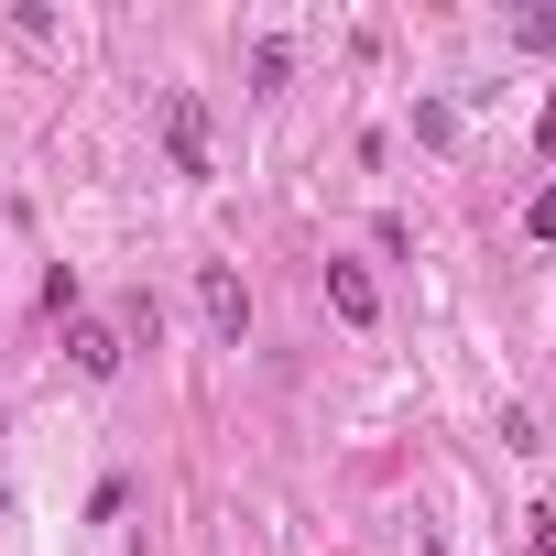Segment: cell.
I'll use <instances>...</instances> for the list:
<instances>
[{
    "label": "cell",
    "instance_id": "obj_2",
    "mask_svg": "<svg viewBox=\"0 0 556 556\" xmlns=\"http://www.w3.org/2000/svg\"><path fill=\"white\" fill-rule=\"evenodd\" d=\"M164 164H175V175H218V164H207V99H197V88L164 99Z\"/></svg>",
    "mask_w": 556,
    "mask_h": 556
},
{
    "label": "cell",
    "instance_id": "obj_6",
    "mask_svg": "<svg viewBox=\"0 0 556 556\" xmlns=\"http://www.w3.org/2000/svg\"><path fill=\"white\" fill-rule=\"evenodd\" d=\"M502 45L513 55H556V0H523V12L502 23Z\"/></svg>",
    "mask_w": 556,
    "mask_h": 556
},
{
    "label": "cell",
    "instance_id": "obj_7",
    "mask_svg": "<svg viewBox=\"0 0 556 556\" xmlns=\"http://www.w3.org/2000/svg\"><path fill=\"white\" fill-rule=\"evenodd\" d=\"M415 142L447 153V142H458V99H415Z\"/></svg>",
    "mask_w": 556,
    "mask_h": 556
},
{
    "label": "cell",
    "instance_id": "obj_9",
    "mask_svg": "<svg viewBox=\"0 0 556 556\" xmlns=\"http://www.w3.org/2000/svg\"><path fill=\"white\" fill-rule=\"evenodd\" d=\"M523 240H556V175L534 186V207H523Z\"/></svg>",
    "mask_w": 556,
    "mask_h": 556
},
{
    "label": "cell",
    "instance_id": "obj_4",
    "mask_svg": "<svg viewBox=\"0 0 556 556\" xmlns=\"http://www.w3.org/2000/svg\"><path fill=\"white\" fill-rule=\"evenodd\" d=\"M66 361H77V382H121L131 339H121V328H99V317H77V328H66Z\"/></svg>",
    "mask_w": 556,
    "mask_h": 556
},
{
    "label": "cell",
    "instance_id": "obj_11",
    "mask_svg": "<svg viewBox=\"0 0 556 556\" xmlns=\"http://www.w3.org/2000/svg\"><path fill=\"white\" fill-rule=\"evenodd\" d=\"M534 523V556H556V513H523Z\"/></svg>",
    "mask_w": 556,
    "mask_h": 556
},
{
    "label": "cell",
    "instance_id": "obj_5",
    "mask_svg": "<svg viewBox=\"0 0 556 556\" xmlns=\"http://www.w3.org/2000/svg\"><path fill=\"white\" fill-rule=\"evenodd\" d=\"M285 77H295V34H262L251 45V99H285Z\"/></svg>",
    "mask_w": 556,
    "mask_h": 556
},
{
    "label": "cell",
    "instance_id": "obj_8",
    "mask_svg": "<svg viewBox=\"0 0 556 556\" xmlns=\"http://www.w3.org/2000/svg\"><path fill=\"white\" fill-rule=\"evenodd\" d=\"M502 447H513V458H534V447H545V426H534L523 404H502Z\"/></svg>",
    "mask_w": 556,
    "mask_h": 556
},
{
    "label": "cell",
    "instance_id": "obj_1",
    "mask_svg": "<svg viewBox=\"0 0 556 556\" xmlns=\"http://www.w3.org/2000/svg\"><path fill=\"white\" fill-rule=\"evenodd\" d=\"M197 317H207L218 350L251 339V285H240V262H197Z\"/></svg>",
    "mask_w": 556,
    "mask_h": 556
},
{
    "label": "cell",
    "instance_id": "obj_3",
    "mask_svg": "<svg viewBox=\"0 0 556 556\" xmlns=\"http://www.w3.org/2000/svg\"><path fill=\"white\" fill-rule=\"evenodd\" d=\"M328 317H339V328H382V285H371V262H328Z\"/></svg>",
    "mask_w": 556,
    "mask_h": 556
},
{
    "label": "cell",
    "instance_id": "obj_10",
    "mask_svg": "<svg viewBox=\"0 0 556 556\" xmlns=\"http://www.w3.org/2000/svg\"><path fill=\"white\" fill-rule=\"evenodd\" d=\"M534 153H556V88H545V110H534Z\"/></svg>",
    "mask_w": 556,
    "mask_h": 556
}]
</instances>
